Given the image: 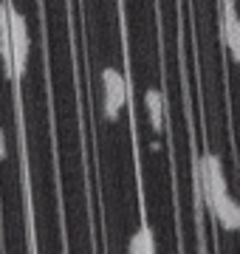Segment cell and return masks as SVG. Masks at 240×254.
<instances>
[{"label": "cell", "mask_w": 240, "mask_h": 254, "mask_svg": "<svg viewBox=\"0 0 240 254\" xmlns=\"http://www.w3.org/2000/svg\"><path fill=\"white\" fill-rule=\"evenodd\" d=\"M198 175H201V190H203V198H206V206L212 209L215 200L226 195L229 187H226V175H223V164L215 153H203L201 158V167H198Z\"/></svg>", "instance_id": "cell-1"}, {"label": "cell", "mask_w": 240, "mask_h": 254, "mask_svg": "<svg viewBox=\"0 0 240 254\" xmlns=\"http://www.w3.org/2000/svg\"><path fill=\"white\" fill-rule=\"evenodd\" d=\"M9 37H11V68H14V79H20L26 73V63H28V26L26 17L14 9V3H9Z\"/></svg>", "instance_id": "cell-2"}, {"label": "cell", "mask_w": 240, "mask_h": 254, "mask_svg": "<svg viewBox=\"0 0 240 254\" xmlns=\"http://www.w3.org/2000/svg\"><path fill=\"white\" fill-rule=\"evenodd\" d=\"M102 82H105V116L116 119L121 105L127 102V82H124V76L116 68H105Z\"/></svg>", "instance_id": "cell-3"}, {"label": "cell", "mask_w": 240, "mask_h": 254, "mask_svg": "<svg viewBox=\"0 0 240 254\" xmlns=\"http://www.w3.org/2000/svg\"><path fill=\"white\" fill-rule=\"evenodd\" d=\"M221 31H223V40H226L232 57H235V63H240V14L235 6H223Z\"/></svg>", "instance_id": "cell-4"}, {"label": "cell", "mask_w": 240, "mask_h": 254, "mask_svg": "<svg viewBox=\"0 0 240 254\" xmlns=\"http://www.w3.org/2000/svg\"><path fill=\"white\" fill-rule=\"evenodd\" d=\"M212 215L218 218V223H221L223 229H229V232H238V229H240V203L232 198L229 192L215 200Z\"/></svg>", "instance_id": "cell-5"}, {"label": "cell", "mask_w": 240, "mask_h": 254, "mask_svg": "<svg viewBox=\"0 0 240 254\" xmlns=\"http://www.w3.org/2000/svg\"><path fill=\"white\" fill-rule=\"evenodd\" d=\"M144 105H147L153 130L161 133V130H164V96H161V91H153V88H150V91L144 93Z\"/></svg>", "instance_id": "cell-6"}, {"label": "cell", "mask_w": 240, "mask_h": 254, "mask_svg": "<svg viewBox=\"0 0 240 254\" xmlns=\"http://www.w3.org/2000/svg\"><path fill=\"white\" fill-rule=\"evenodd\" d=\"M127 254H156V240H153L150 226H139V229H136V235L130 237Z\"/></svg>", "instance_id": "cell-7"}, {"label": "cell", "mask_w": 240, "mask_h": 254, "mask_svg": "<svg viewBox=\"0 0 240 254\" xmlns=\"http://www.w3.org/2000/svg\"><path fill=\"white\" fill-rule=\"evenodd\" d=\"M6 158V136H3V130H0V161Z\"/></svg>", "instance_id": "cell-8"}]
</instances>
